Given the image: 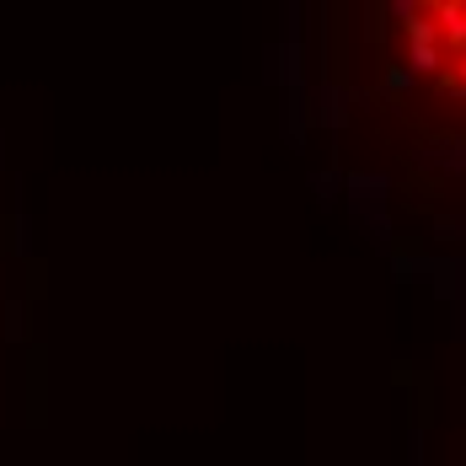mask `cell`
Here are the masks:
<instances>
[{
	"mask_svg": "<svg viewBox=\"0 0 466 466\" xmlns=\"http://www.w3.org/2000/svg\"><path fill=\"white\" fill-rule=\"evenodd\" d=\"M391 44L419 81L466 102V0L402 5L391 22Z\"/></svg>",
	"mask_w": 466,
	"mask_h": 466,
	"instance_id": "6da1fadb",
	"label": "cell"
}]
</instances>
